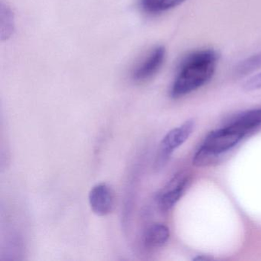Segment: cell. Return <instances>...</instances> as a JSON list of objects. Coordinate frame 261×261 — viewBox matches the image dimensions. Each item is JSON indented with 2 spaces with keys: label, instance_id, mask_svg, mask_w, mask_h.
<instances>
[{
  "label": "cell",
  "instance_id": "11",
  "mask_svg": "<svg viewBox=\"0 0 261 261\" xmlns=\"http://www.w3.org/2000/svg\"><path fill=\"white\" fill-rule=\"evenodd\" d=\"M220 155L214 153L212 151L201 146V147L195 152L192 160V163L198 167H205V166H212L214 163H218Z\"/></svg>",
  "mask_w": 261,
  "mask_h": 261
},
{
  "label": "cell",
  "instance_id": "12",
  "mask_svg": "<svg viewBox=\"0 0 261 261\" xmlns=\"http://www.w3.org/2000/svg\"><path fill=\"white\" fill-rule=\"evenodd\" d=\"M139 6L144 13L155 15L161 13V0H139Z\"/></svg>",
  "mask_w": 261,
  "mask_h": 261
},
{
  "label": "cell",
  "instance_id": "7",
  "mask_svg": "<svg viewBox=\"0 0 261 261\" xmlns=\"http://www.w3.org/2000/svg\"><path fill=\"white\" fill-rule=\"evenodd\" d=\"M230 124L246 136L261 126V108L243 113Z\"/></svg>",
  "mask_w": 261,
  "mask_h": 261
},
{
  "label": "cell",
  "instance_id": "10",
  "mask_svg": "<svg viewBox=\"0 0 261 261\" xmlns=\"http://www.w3.org/2000/svg\"><path fill=\"white\" fill-rule=\"evenodd\" d=\"M1 39H9L14 30V19L11 10L1 4Z\"/></svg>",
  "mask_w": 261,
  "mask_h": 261
},
{
  "label": "cell",
  "instance_id": "1",
  "mask_svg": "<svg viewBox=\"0 0 261 261\" xmlns=\"http://www.w3.org/2000/svg\"><path fill=\"white\" fill-rule=\"evenodd\" d=\"M218 58L213 49L199 50L186 56L180 64L171 96L178 98L206 85L215 74Z\"/></svg>",
  "mask_w": 261,
  "mask_h": 261
},
{
  "label": "cell",
  "instance_id": "4",
  "mask_svg": "<svg viewBox=\"0 0 261 261\" xmlns=\"http://www.w3.org/2000/svg\"><path fill=\"white\" fill-rule=\"evenodd\" d=\"M189 181V176L182 172L177 174L169 181L159 196V206L162 211L168 212L175 206L182 196Z\"/></svg>",
  "mask_w": 261,
  "mask_h": 261
},
{
  "label": "cell",
  "instance_id": "3",
  "mask_svg": "<svg viewBox=\"0 0 261 261\" xmlns=\"http://www.w3.org/2000/svg\"><path fill=\"white\" fill-rule=\"evenodd\" d=\"M245 137H247L245 134L230 124L211 132L201 146L221 156L223 153L237 146Z\"/></svg>",
  "mask_w": 261,
  "mask_h": 261
},
{
  "label": "cell",
  "instance_id": "2",
  "mask_svg": "<svg viewBox=\"0 0 261 261\" xmlns=\"http://www.w3.org/2000/svg\"><path fill=\"white\" fill-rule=\"evenodd\" d=\"M194 120H189L182 125L169 131L160 143L155 166L161 169L167 163L174 150L179 147L190 137L195 128Z\"/></svg>",
  "mask_w": 261,
  "mask_h": 261
},
{
  "label": "cell",
  "instance_id": "5",
  "mask_svg": "<svg viewBox=\"0 0 261 261\" xmlns=\"http://www.w3.org/2000/svg\"><path fill=\"white\" fill-rule=\"evenodd\" d=\"M89 203L96 215L105 216L112 212L114 195L112 189L105 183L96 185L89 193Z\"/></svg>",
  "mask_w": 261,
  "mask_h": 261
},
{
  "label": "cell",
  "instance_id": "13",
  "mask_svg": "<svg viewBox=\"0 0 261 261\" xmlns=\"http://www.w3.org/2000/svg\"><path fill=\"white\" fill-rule=\"evenodd\" d=\"M243 89L246 91H253L261 89V72L247 79L243 85Z\"/></svg>",
  "mask_w": 261,
  "mask_h": 261
},
{
  "label": "cell",
  "instance_id": "6",
  "mask_svg": "<svg viewBox=\"0 0 261 261\" xmlns=\"http://www.w3.org/2000/svg\"><path fill=\"white\" fill-rule=\"evenodd\" d=\"M166 58V48L158 46L154 48L149 56L137 66L133 72V79L136 82H144L155 75L163 66Z\"/></svg>",
  "mask_w": 261,
  "mask_h": 261
},
{
  "label": "cell",
  "instance_id": "14",
  "mask_svg": "<svg viewBox=\"0 0 261 261\" xmlns=\"http://www.w3.org/2000/svg\"><path fill=\"white\" fill-rule=\"evenodd\" d=\"M185 1L186 0H161L162 10L163 11H165V10L175 8L184 3Z\"/></svg>",
  "mask_w": 261,
  "mask_h": 261
},
{
  "label": "cell",
  "instance_id": "9",
  "mask_svg": "<svg viewBox=\"0 0 261 261\" xmlns=\"http://www.w3.org/2000/svg\"><path fill=\"white\" fill-rule=\"evenodd\" d=\"M261 69V51L240 62L236 68L237 75L244 77Z\"/></svg>",
  "mask_w": 261,
  "mask_h": 261
},
{
  "label": "cell",
  "instance_id": "15",
  "mask_svg": "<svg viewBox=\"0 0 261 261\" xmlns=\"http://www.w3.org/2000/svg\"><path fill=\"white\" fill-rule=\"evenodd\" d=\"M212 259V258L207 257V256H197V257L194 258V259H195V260H203V261L209 260V259Z\"/></svg>",
  "mask_w": 261,
  "mask_h": 261
},
{
  "label": "cell",
  "instance_id": "8",
  "mask_svg": "<svg viewBox=\"0 0 261 261\" xmlns=\"http://www.w3.org/2000/svg\"><path fill=\"white\" fill-rule=\"evenodd\" d=\"M169 229L163 224H154L146 230L144 244L147 248L155 249L164 245L169 238Z\"/></svg>",
  "mask_w": 261,
  "mask_h": 261
}]
</instances>
